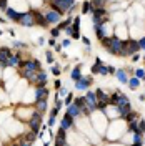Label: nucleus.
<instances>
[{"label": "nucleus", "mask_w": 145, "mask_h": 146, "mask_svg": "<svg viewBox=\"0 0 145 146\" xmlns=\"http://www.w3.org/2000/svg\"><path fill=\"white\" fill-rule=\"evenodd\" d=\"M100 42H102V47L107 48V52H110L112 55H117V57H120V53H122V50H124V45H125V40L118 38L115 35L107 37V38L100 40Z\"/></svg>", "instance_id": "obj_1"}, {"label": "nucleus", "mask_w": 145, "mask_h": 146, "mask_svg": "<svg viewBox=\"0 0 145 146\" xmlns=\"http://www.w3.org/2000/svg\"><path fill=\"white\" fill-rule=\"evenodd\" d=\"M122 121H124V120L115 118L114 123H112L110 126H107V135H108V139H110V141H115V139H118L120 136H124V135L127 133L128 126L124 125Z\"/></svg>", "instance_id": "obj_2"}, {"label": "nucleus", "mask_w": 145, "mask_h": 146, "mask_svg": "<svg viewBox=\"0 0 145 146\" xmlns=\"http://www.w3.org/2000/svg\"><path fill=\"white\" fill-rule=\"evenodd\" d=\"M19 67H20L22 75H25V73H35V71L42 70L40 61H39V60H35V58H29L27 61H20Z\"/></svg>", "instance_id": "obj_3"}, {"label": "nucleus", "mask_w": 145, "mask_h": 146, "mask_svg": "<svg viewBox=\"0 0 145 146\" xmlns=\"http://www.w3.org/2000/svg\"><path fill=\"white\" fill-rule=\"evenodd\" d=\"M140 50V45H138V40L135 38H127L125 45H124V50L120 53V57H132L134 53H137Z\"/></svg>", "instance_id": "obj_4"}, {"label": "nucleus", "mask_w": 145, "mask_h": 146, "mask_svg": "<svg viewBox=\"0 0 145 146\" xmlns=\"http://www.w3.org/2000/svg\"><path fill=\"white\" fill-rule=\"evenodd\" d=\"M95 30V33H97V38L98 40H104V38H107V37H112L114 35V28H112V23L108 22V20H105L100 27H97V28H94Z\"/></svg>", "instance_id": "obj_5"}, {"label": "nucleus", "mask_w": 145, "mask_h": 146, "mask_svg": "<svg viewBox=\"0 0 145 146\" xmlns=\"http://www.w3.org/2000/svg\"><path fill=\"white\" fill-rule=\"evenodd\" d=\"M27 125H29L30 131H33V133H37L39 135V129H40V125H42V115L40 113H32V116L29 118V121H27Z\"/></svg>", "instance_id": "obj_6"}, {"label": "nucleus", "mask_w": 145, "mask_h": 146, "mask_svg": "<svg viewBox=\"0 0 145 146\" xmlns=\"http://www.w3.org/2000/svg\"><path fill=\"white\" fill-rule=\"evenodd\" d=\"M19 23L23 25V27H35V15H33V12H22V17H20Z\"/></svg>", "instance_id": "obj_7"}, {"label": "nucleus", "mask_w": 145, "mask_h": 146, "mask_svg": "<svg viewBox=\"0 0 145 146\" xmlns=\"http://www.w3.org/2000/svg\"><path fill=\"white\" fill-rule=\"evenodd\" d=\"M43 15H45V20H47L48 25L58 23V22H60V18H62V13H60V12H57V10H53V9H48Z\"/></svg>", "instance_id": "obj_8"}, {"label": "nucleus", "mask_w": 145, "mask_h": 146, "mask_svg": "<svg viewBox=\"0 0 145 146\" xmlns=\"http://www.w3.org/2000/svg\"><path fill=\"white\" fill-rule=\"evenodd\" d=\"M92 85V77H82L75 81V90H80V91H87Z\"/></svg>", "instance_id": "obj_9"}, {"label": "nucleus", "mask_w": 145, "mask_h": 146, "mask_svg": "<svg viewBox=\"0 0 145 146\" xmlns=\"http://www.w3.org/2000/svg\"><path fill=\"white\" fill-rule=\"evenodd\" d=\"M20 61H22V60H20V53H15V55L12 53L9 58H7V61H3V63H2V67H3V68H10V67H19Z\"/></svg>", "instance_id": "obj_10"}, {"label": "nucleus", "mask_w": 145, "mask_h": 146, "mask_svg": "<svg viewBox=\"0 0 145 146\" xmlns=\"http://www.w3.org/2000/svg\"><path fill=\"white\" fill-rule=\"evenodd\" d=\"M115 77H117V80H118V83L120 85H127V81H128V73L125 71V68H117V71H115Z\"/></svg>", "instance_id": "obj_11"}, {"label": "nucleus", "mask_w": 145, "mask_h": 146, "mask_svg": "<svg viewBox=\"0 0 145 146\" xmlns=\"http://www.w3.org/2000/svg\"><path fill=\"white\" fill-rule=\"evenodd\" d=\"M5 13H7V18L13 20V22H17V23H19L20 17H22V12H19L17 9H7L5 10Z\"/></svg>", "instance_id": "obj_12"}, {"label": "nucleus", "mask_w": 145, "mask_h": 146, "mask_svg": "<svg viewBox=\"0 0 145 146\" xmlns=\"http://www.w3.org/2000/svg\"><path fill=\"white\" fill-rule=\"evenodd\" d=\"M67 115L72 118H77V116H82V111H80V108L77 105H74V103H70L67 106Z\"/></svg>", "instance_id": "obj_13"}, {"label": "nucleus", "mask_w": 145, "mask_h": 146, "mask_svg": "<svg viewBox=\"0 0 145 146\" xmlns=\"http://www.w3.org/2000/svg\"><path fill=\"white\" fill-rule=\"evenodd\" d=\"M48 96V90L45 87H37L35 90V101H39V100H47Z\"/></svg>", "instance_id": "obj_14"}, {"label": "nucleus", "mask_w": 145, "mask_h": 146, "mask_svg": "<svg viewBox=\"0 0 145 146\" xmlns=\"http://www.w3.org/2000/svg\"><path fill=\"white\" fill-rule=\"evenodd\" d=\"M72 126H74V118L68 116L67 113H65L63 118H62V121H60V128H63V129H70Z\"/></svg>", "instance_id": "obj_15"}, {"label": "nucleus", "mask_w": 145, "mask_h": 146, "mask_svg": "<svg viewBox=\"0 0 145 146\" xmlns=\"http://www.w3.org/2000/svg\"><path fill=\"white\" fill-rule=\"evenodd\" d=\"M37 87H45L47 85V73L43 70H39L37 71V81H35Z\"/></svg>", "instance_id": "obj_16"}, {"label": "nucleus", "mask_w": 145, "mask_h": 146, "mask_svg": "<svg viewBox=\"0 0 145 146\" xmlns=\"http://www.w3.org/2000/svg\"><path fill=\"white\" fill-rule=\"evenodd\" d=\"M70 77H72V80H74V81H77L78 78L84 77V75H82V65L74 67V68H72V71H70Z\"/></svg>", "instance_id": "obj_17"}, {"label": "nucleus", "mask_w": 145, "mask_h": 146, "mask_svg": "<svg viewBox=\"0 0 145 146\" xmlns=\"http://www.w3.org/2000/svg\"><path fill=\"white\" fill-rule=\"evenodd\" d=\"M33 15H35V25L48 27V23H47V20H45V15H43V13H40V12H33Z\"/></svg>", "instance_id": "obj_18"}, {"label": "nucleus", "mask_w": 145, "mask_h": 146, "mask_svg": "<svg viewBox=\"0 0 145 146\" xmlns=\"http://www.w3.org/2000/svg\"><path fill=\"white\" fill-rule=\"evenodd\" d=\"M95 95L97 98H98V101H105V103H110V96L107 95L105 91L102 90V88H97L95 90Z\"/></svg>", "instance_id": "obj_19"}, {"label": "nucleus", "mask_w": 145, "mask_h": 146, "mask_svg": "<svg viewBox=\"0 0 145 146\" xmlns=\"http://www.w3.org/2000/svg\"><path fill=\"white\" fill-rule=\"evenodd\" d=\"M35 111L40 113V115H43L47 111V100H39L37 105H35Z\"/></svg>", "instance_id": "obj_20"}, {"label": "nucleus", "mask_w": 145, "mask_h": 146, "mask_svg": "<svg viewBox=\"0 0 145 146\" xmlns=\"http://www.w3.org/2000/svg\"><path fill=\"white\" fill-rule=\"evenodd\" d=\"M10 55H12V50L7 48V47H0V63H3V61H7Z\"/></svg>", "instance_id": "obj_21"}, {"label": "nucleus", "mask_w": 145, "mask_h": 146, "mask_svg": "<svg viewBox=\"0 0 145 146\" xmlns=\"http://www.w3.org/2000/svg\"><path fill=\"white\" fill-rule=\"evenodd\" d=\"M140 78H137V77H132V78H128V81H127V85H128V88L130 90H137V88L140 87Z\"/></svg>", "instance_id": "obj_22"}, {"label": "nucleus", "mask_w": 145, "mask_h": 146, "mask_svg": "<svg viewBox=\"0 0 145 146\" xmlns=\"http://www.w3.org/2000/svg\"><path fill=\"white\" fill-rule=\"evenodd\" d=\"M134 133H140V135H144L145 133V120L140 118V120L137 121V126H135V131H134Z\"/></svg>", "instance_id": "obj_23"}, {"label": "nucleus", "mask_w": 145, "mask_h": 146, "mask_svg": "<svg viewBox=\"0 0 145 146\" xmlns=\"http://www.w3.org/2000/svg\"><path fill=\"white\" fill-rule=\"evenodd\" d=\"M70 23H72V17H68V18H67V20H63V22H58L57 28L62 32V30H65L67 27H70Z\"/></svg>", "instance_id": "obj_24"}, {"label": "nucleus", "mask_w": 145, "mask_h": 146, "mask_svg": "<svg viewBox=\"0 0 145 146\" xmlns=\"http://www.w3.org/2000/svg\"><path fill=\"white\" fill-rule=\"evenodd\" d=\"M90 12H92V3H90V0H85L84 5H82V13L87 15V13H90Z\"/></svg>", "instance_id": "obj_25"}, {"label": "nucleus", "mask_w": 145, "mask_h": 146, "mask_svg": "<svg viewBox=\"0 0 145 146\" xmlns=\"http://www.w3.org/2000/svg\"><path fill=\"white\" fill-rule=\"evenodd\" d=\"M90 3H92V7H105L107 3V0H90Z\"/></svg>", "instance_id": "obj_26"}, {"label": "nucleus", "mask_w": 145, "mask_h": 146, "mask_svg": "<svg viewBox=\"0 0 145 146\" xmlns=\"http://www.w3.org/2000/svg\"><path fill=\"white\" fill-rule=\"evenodd\" d=\"M98 75H102V77L108 75V65H100L98 67Z\"/></svg>", "instance_id": "obj_27"}, {"label": "nucleus", "mask_w": 145, "mask_h": 146, "mask_svg": "<svg viewBox=\"0 0 145 146\" xmlns=\"http://www.w3.org/2000/svg\"><path fill=\"white\" fill-rule=\"evenodd\" d=\"M134 77L140 78V80H145V70L144 68H137L135 73H134Z\"/></svg>", "instance_id": "obj_28"}, {"label": "nucleus", "mask_w": 145, "mask_h": 146, "mask_svg": "<svg viewBox=\"0 0 145 146\" xmlns=\"http://www.w3.org/2000/svg\"><path fill=\"white\" fill-rule=\"evenodd\" d=\"M100 65H102V61H95V65H92V68H90L92 75H98V67Z\"/></svg>", "instance_id": "obj_29"}, {"label": "nucleus", "mask_w": 145, "mask_h": 146, "mask_svg": "<svg viewBox=\"0 0 145 146\" xmlns=\"http://www.w3.org/2000/svg\"><path fill=\"white\" fill-rule=\"evenodd\" d=\"M72 101H74V93H67V96H65V100H63V105L68 106Z\"/></svg>", "instance_id": "obj_30"}, {"label": "nucleus", "mask_w": 145, "mask_h": 146, "mask_svg": "<svg viewBox=\"0 0 145 146\" xmlns=\"http://www.w3.org/2000/svg\"><path fill=\"white\" fill-rule=\"evenodd\" d=\"M45 58H47V61L50 63V65H53V63H55V60H53V53H52L50 50H48L47 53H45Z\"/></svg>", "instance_id": "obj_31"}, {"label": "nucleus", "mask_w": 145, "mask_h": 146, "mask_svg": "<svg viewBox=\"0 0 145 146\" xmlns=\"http://www.w3.org/2000/svg\"><path fill=\"white\" fill-rule=\"evenodd\" d=\"M55 146H67V139L65 138H55Z\"/></svg>", "instance_id": "obj_32"}, {"label": "nucleus", "mask_w": 145, "mask_h": 146, "mask_svg": "<svg viewBox=\"0 0 145 146\" xmlns=\"http://www.w3.org/2000/svg\"><path fill=\"white\" fill-rule=\"evenodd\" d=\"M55 138H65V139H67V129L60 128V129H58V133H57V136H55Z\"/></svg>", "instance_id": "obj_33"}, {"label": "nucleus", "mask_w": 145, "mask_h": 146, "mask_svg": "<svg viewBox=\"0 0 145 146\" xmlns=\"http://www.w3.org/2000/svg\"><path fill=\"white\" fill-rule=\"evenodd\" d=\"M58 35H60V30L58 28H50V37L52 38H57Z\"/></svg>", "instance_id": "obj_34"}, {"label": "nucleus", "mask_w": 145, "mask_h": 146, "mask_svg": "<svg viewBox=\"0 0 145 146\" xmlns=\"http://www.w3.org/2000/svg\"><path fill=\"white\" fill-rule=\"evenodd\" d=\"M60 71H62V70H60V67H58L57 63H53V68H52V73H53L55 77H58V75H60Z\"/></svg>", "instance_id": "obj_35"}, {"label": "nucleus", "mask_w": 145, "mask_h": 146, "mask_svg": "<svg viewBox=\"0 0 145 146\" xmlns=\"http://www.w3.org/2000/svg\"><path fill=\"white\" fill-rule=\"evenodd\" d=\"M7 2H9V0H0V10H3V12H5V10L9 9Z\"/></svg>", "instance_id": "obj_36"}, {"label": "nucleus", "mask_w": 145, "mask_h": 146, "mask_svg": "<svg viewBox=\"0 0 145 146\" xmlns=\"http://www.w3.org/2000/svg\"><path fill=\"white\" fill-rule=\"evenodd\" d=\"M70 45H72V42H70V40H68V38L62 40V48H68Z\"/></svg>", "instance_id": "obj_37"}, {"label": "nucleus", "mask_w": 145, "mask_h": 146, "mask_svg": "<svg viewBox=\"0 0 145 146\" xmlns=\"http://www.w3.org/2000/svg\"><path fill=\"white\" fill-rule=\"evenodd\" d=\"M138 45H140V50H145V35L142 38H138Z\"/></svg>", "instance_id": "obj_38"}, {"label": "nucleus", "mask_w": 145, "mask_h": 146, "mask_svg": "<svg viewBox=\"0 0 145 146\" xmlns=\"http://www.w3.org/2000/svg\"><path fill=\"white\" fill-rule=\"evenodd\" d=\"M55 121H57L55 118H53V116H50V118H48V123H47V126H48V128H52L53 125H55Z\"/></svg>", "instance_id": "obj_39"}, {"label": "nucleus", "mask_w": 145, "mask_h": 146, "mask_svg": "<svg viewBox=\"0 0 145 146\" xmlns=\"http://www.w3.org/2000/svg\"><path fill=\"white\" fill-rule=\"evenodd\" d=\"M63 32L67 33V37H72V33H74V28H72V25H70V27H67V28L63 30Z\"/></svg>", "instance_id": "obj_40"}, {"label": "nucleus", "mask_w": 145, "mask_h": 146, "mask_svg": "<svg viewBox=\"0 0 145 146\" xmlns=\"http://www.w3.org/2000/svg\"><path fill=\"white\" fill-rule=\"evenodd\" d=\"M58 93H60L62 96H67L68 91H67V88H62V87H60V88H58Z\"/></svg>", "instance_id": "obj_41"}, {"label": "nucleus", "mask_w": 145, "mask_h": 146, "mask_svg": "<svg viewBox=\"0 0 145 146\" xmlns=\"http://www.w3.org/2000/svg\"><path fill=\"white\" fill-rule=\"evenodd\" d=\"M58 111H60V110H58V108H53V110H52V111H50V116L57 118V115H58Z\"/></svg>", "instance_id": "obj_42"}, {"label": "nucleus", "mask_w": 145, "mask_h": 146, "mask_svg": "<svg viewBox=\"0 0 145 146\" xmlns=\"http://www.w3.org/2000/svg\"><path fill=\"white\" fill-rule=\"evenodd\" d=\"M115 71H117V68H115V67L108 65V75H115Z\"/></svg>", "instance_id": "obj_43"}, {"label": "nucleus", "mask_w": 145, "mask_h": 146, "mask_svg": "<svg viewBox=\"0 0 145 146\" xmlns=\"http://www.w3.org/2000/svg\"><path fill=\"white\" fill-rule=\"evenodd\" d=\"M13 47H17V48H23V47H25V43H22V42H15V43H13Z\"/></svg>", "instance_id": "obj_44"}, {"label": "nucleus", "mask_w": 145, "mask_h": 146, "mask_svg": "<svg viewBox=\"0 0 145 146\" xmlns=\"http://www.w3.org/2000/svg\"><path fill=\"white\" fill-rule=\"evenodd\" d=\"M48 45H50V47H55V45H57L55 38H52V37H50V40H48Z\"/></svg>", "instance_id": "obj_45"}, {"label": "nucleus", "mask_w": 145, "mask_h": 146, "mask_svg": "<svg viewBox=\"0 0 145 146\" xmlns=\"http://www.w3.org/2000/svg\"><path fill=\"white\" fill-rule=\"evenodd\" d=\"M82 42H84V43H85L87 47H88V45H90V40H88L87 37H82Z\"/></svg>", "instance_id": "obj_46"}, {"label": "nucleus", "mask_w": 145, "mask_h": 146, "mask_svg": "<svg viewBox=\"0 0 145 146\" xmlns=\"http://www.w3.org/2000/svg\"><path fill=\"white\" fill-rule=\"evenodd\" d=\"M20 146H32V143H29V141H25V139H22V143H20Z\"/></svg>", "instance_id": "obj_47"}, {"label": "nucleus", "mask_w": 145, "mask_h": 146, "mask_svg": "<svg viewBox=\"0 0 145 146\" xmlns=\"http://www.w3.org/2000/svg\"><path fill=\"white\" fill-rule=\"evenodd\" d=\"M138 60H140V57H138L137 53H134V55H132V61H138Z\"/></svg>", "instance_id": "obj_48"}, {"label": "nucleus", "mask_w": 145, "mask_h": 146, "mask_svg": "<svg viewBox=\"0 0 145 146\" xmlns=\"http://www.w3.org/2000/svg\"><path fill=\"white\" fill-rule=\"evenodd\" d=\"M53 48H55V52H62V45H55Z\"/></svg>", "instance_id": "obj_49"}, {"label": "nucleus", "mask_w": 145, "mask_h": 146, "mask_svg": "<svg viewBox=\"0 0 145 146\" xmlns=\"http://www.w3.org/2000/svg\"><path fill=\"white\" fill-rule=\"evenodd\" d=\"M62 87V83H60V80H55V88H60Z\"/></svg>", "instance_id": "obj_50"}, {"label": "nucleus", "mask_w": 145, "mask_h": 146, "mask_svg": "<svg viewBox=\"0 0 145 146\" xmlns=\"http://www.w3.org/2000/svg\"><path fill=\"white\" fill-rule=\"evenodd\" d=\"M138 100H140V101H145V93H142V95L138 96Z\"/></svg>", "instance_id": "obj_51"}, {"label": "nucleus", "mask_w": 145, "mask_h": 146, "mask_svg": "<svg viewBox=\"0 0 145 146\" xmlns=\"http://www.w3.org/2000/svg\"><path fill=\"white\" fill-rule=\"evenodd\" d=\"M43 43H45V40H43L42 37H40V38H39V45H43Z\"/></svg>", "instance_id": "obj_52"}, {"label": "nucleus", "mask_w": 145, "mask_h": 146, "mask_svg": "<svg viewBox=\"0 0 145 146\" xmlns=\"http://www.w3.org/2000/svg\"><path fill=\"white\" fill-rule=\"evenodd\" d=\"M130 146H142V145H130Z\"/></svg>", "instance_id": "obj_53"}, {"label": "nucleus", "mask_w": 145, "mask_h": 146, "mask_svg": "<svg viewBox=\"0 0 145 146\" xmlns=\"http://www.w3.org/2000/svg\"><path fill=\"white\" fill-rule=\"evenodd\" d=\"M0 35H2V30H0Z\"/></svg>", "instance_id": "obj_54"}, {"label": "nucleus", "mask_w": 145, "mask_h": 146, "mask_svg": "<svg viewBox=\"0 0 145 146\" xmlns=\"http://www.w3.org/2000/svg\"><path fill=\"white\" fill-rule=\"evenodd\" d=\"M144 60H145V55H144Z\"/></svg>", "instance_id": "obj_55"}, {"label": "nucleus", "mask_w": 145, "mask_h": 146, "mask_svg": "<svg viewBox=\"0 0 145 146\" xmlns=\"http://www.w3.org/2000/svg\"><path fill=\"white\" fill-rule=\"evenodd\" d=\"M144 141H145V138H144Z\"/></svg>", "instance_id": "obj_56"}]
</instances>
